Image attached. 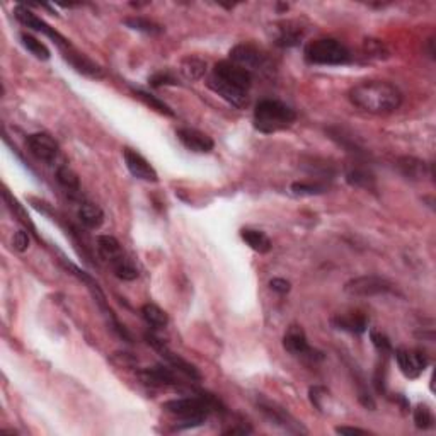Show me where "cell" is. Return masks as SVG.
<instances>
[{
	"label": "cell",
	"mask_w": 436,
	"mask_h": 436,
	"mask_svg": "<svg viewBox=\"0 0 436 436\" xmlns=\"http://www.w3.org/2000/svg\"><path fill=\"white\" fill-rule=\"evenodd\" d=\"M349 103L365 113L388 115L402 104V92L385 80H365L353 85L348 92Z\"/></svg>",
	"instance_id": "6da1fadb"
},
{
	"label": "cell",
	"mask_w": 436,
	"mask_h": 436,
	"mask_svg": "<svg viewBox=\"0 0 436 436\" xmlns=\"http://www.w3.org/2000/svg\"><path fill=\"white\" fill-rule=\"evenodd\" d=\"M251 85L253 73L230 60L218 62L208 78V87L235 108H244L247 104Z\"/></svg>",
	"instance_id": "7a4b0ae2"
},
{
	"label": "cell",
	"mask_w": 436,
	"mask_h": 436,
	"mask_svg": "<svg viewBox=\"0 0 436 436\" xmlns=\"http://www.w3.org/2000/svg\"><path fill=\"white\" fill-rule=\"evenodd\" d=\"M217 406H220L217 399L208 394H202L199 398L167 400V402H164L162 409H166L169 414L179 418L183 421L181 428H192L205 423L210 411Z\"/></svg>",
	"instance_id": "3957f363"
},
{
	"label": "cell",
	"mask_w": 436,
	"mask_h": 436,
	"mask_svg": "<svg viewBox=\"0 0 436 436\" xmlns=\"http://www.w3.org/2000/svg\"><path fill=\"white\" fill-rule=\"evenodd\" d=\"M295 120L297 113L290 106L276 99L259 101L254 109V128L265 135L292 127Z\"/></svg>",
	"instance_id": "277c9868"
},
{
	"label": "cell",
	"mask_w": 436,
	"mask_h": 436,
	"mask_svg": "<svg viewBox=\"0 0 436 436\" xmlns=\"http://www.w3.org/2000/svg\"><path fill=\"white\" fill-rule=\"evenodd\" d=\"M304 57L312 65L337 66L351 62V53L341 41L332 38H322L309 43L304 50Z\"/></svg>",
	"instance_id": "5b68a950"
},
{
	"label": "cell",
	"mask_w": 436,
	"mask_h": 436,
	"mask_svg": "<svg viewBox=\"0 0 436 436\" xmlns=\"http://www.w3.org/2000/svg\"><path fill=\"white\" fill-rule=\"evenodd\" d=\"M394 290V285L387 278L377 276V274H365L349 280L344 285V292L351 297H377L387 295Z\"/></svg>",
	"instance_id": "8992f818"
},
{
	"label": "cell",
	"mask_w": 436,
	"mask_h": 436,
	"mask_svg": "<svg viewBox=\"0 0 436 436\" xmlns=\"http://www.w3.org/2000/svg\"><path fill=\"white\" fill-rule=\"evenodd\" d=\"M14 15L22 26L29 27V29L38 31V33L46 34V36H48L50 39H53L55 45H57L60 50H64V53L69 52V50H72V45H70V43L66 41V39L62 36L60 33H57V31H55L52 26L46 24L43 19H39L36 14L31 13V10L27 9L26 6H22V3H19V6L14 7Z\"/></svg>",
	"instance_id": "52a82bcc"
},
{
	"label": "cell",
	"mask_w": 436,
	"mask_h": 436,
	"mask_svg": "<svg viewBox=\"0 0 436 436\" xmlns=\"http://www.w3.org/2000/svg\"><path fill=\"white\" fill-rule=\"evenodd\" d=\"M145 339H147V343L150 344L155 351L160 353V356H162V358L166 360L172 368H176L178 372L184 373L186 377H190L191 380H202V373L198 372V368H196L195 365H191L190 361L181 358V356L176 355L174 351H171L162 339H159V337H155L154 334H148V332L145 334Z\"/></svg>",
	"instance_id": "ba28073f"
},
{
	"label": "cell",
	"mask_w": 436,
	"mask_h": 436,
	"mask_svg": "<svg viewBox=\"0 0 436 436\" xmlns=\"http://www.w3.org/2000/svg\"><path fill=\"white\" fill-rule=\"evenodd\" d=\"M283 348H285L290 355L298 356V358H310V360L322 358V353L310 348L305 331L300 325H290L285 337H283Z\"/></svg>",
	"instance_id": "9c48e42d"
},
{
	"label": "cell",
	"mask_w": 436,
	"mask_h": 436,
	"mask_svg": "<svg viewBox=\"0 0 436 436\" xmlns=\"http://www.w3.org/2000/svg\"><path fill=\"white\" fill-rule=\"evenodd\" d=\"M258 407L266 418L269 419L271 424H276V426H281L283 430H286L288 433H307L305 428H302V424L293 419L292 416L288 414L283 407L276 406L274 402H269V400H258Z\"/></svg>",
	"instance_id": "30bf717a"
},
{
	"label": "cell",
	"mask_w": 436,
	"mask_h": 436,
	"mask_svg": "<svg viewBox=\"0 0 436 436\" xmlns=\"http://www.w3.org/2000/svg\"><path fill=\"white\" fill-rule=\"evenodd\" d=\"M395 360H398L400 372L407 379H418L424 372V368L428 367V356L424 355L421 349H395Z\"/></svg>",
	"instance_id": "8fae6325"
},
{
	"label": "cell",
	"mask_w": 436,
	"mask_h": 436,
	"mask_svg": "<svg viewBox=\"0 0 436 436\" xmlns=\"http://www.w3.org/2000/svg\"><path fill=\"white\" fill-rule=\"evenodd\" d=\"M26 143L31 154L46 164H53L58 159V154H60L58 143L46 133H33V135L27 136Z\"/></svg>",
	"instance_id": "7c38bea8"
},
{
	"label": "cell",
	"mask_w": 436,
	"mask_h": 436,
	"mask_svg": "<svg viewBox=\"0 0 436 436\" xmlns=\"http://www.w3.org/2000/svg\"><path fill=\"white\" fill-rule=\"evenodd\" d=\"M265 53L258 46L251 45V43H241V45L234 46L230 50V62L242 66V69L249 70L251 73H253V70L261 69L265 65Z\"/></svg>",
	"instance_id": "4fadbf2b"
},
{
	"label": "cell",
	"mask_w": 436,
	"mask_h": 436,
	"mask_svg": "<svg viewBox=\"0 0 436 436\" xmlns=\"http://www.w3.org/2000/svg\"><path fill=\"white\" fill-rule=\"evenodd\" d=\"M123 159L127 164L128 171L132 172V176H135L136 179L147 181V183H157L159 176H157L155 169L150 166L147 159L143 155H140L139 152L133 150V148L125 147L123 148Z\"/></svg>",
	"instance_id": "5bb4252c"
},
{
	"label": "cell",
	"mask_w": 436,
	"mask_h": 436,
	"mask_svg": "<svg viewBox=\"0 0 436 436\" xmlns=\"http://www.w3.org/2000/svg\"><path fill=\"white\" fill-rule=\"evenodd\" d=\"M176 135L188 150L196 152V154H210L215 147V141L211 140V136L196 128H179Z\"/></svg>",
	"instance_id": "9a60e30c"
},
{
	"label": "cell",
	"mask_w": 436,
	"mask_h": 436,
	"mask_svg": "<svg viewBox=\"0 0 436 436\" xmlns=\"http://www.w3.org/2000/svg\"><path fill=\"white\" fill-rule=\"evenodd\" d=\"M398 169L404 178L411 181H423L426 176H431V178H433V166H431V164H426L421 159H416V157L409 155L399 157Z\"/></svg>",
	"instance_id": "2e32d148"
},
{
	"label": "cell",
	"mask_w": 436,
	"mask_h": 436,
	"mask_svg": "<svg viewBox=\"0 0 436 436\" xmlns=\"http://www.w3.org/2000/svg\"><path fill=\"white\" fill-rule=\"evenodd\" d=\"M139 377L141 382L145 385H150V387H169V385L178 384L171 368L164 367V365H155L152 368L139 370Z\"/></svg>",
	"instance_id": "e0dca14e"
},
{
	"label": "cell",
	"mask_w": 436,
	"mask_h": 436,
	"mask_svg": "<svg viewBox=\"0 0 436 436\" xmlns=\"http://www.w3.org/2000/svg\"><path fill=\"white\" fill-rule=\"evenodd\" d=\"M65 60L69 62V64L72 65L73 69L77 70V72L84 73V76H87L90 78H103L104 77L103 66L97 65L96 62H92L90 58L85 57V55L76 52L73 48L69 50V52H65Z\"/></svg>",
	"instance_id": "ac0fdd59"
},
{
	"label": "cell",
	"mask_w": 436,
	"mask_h": 436,
	"mask_svg": "<svg viewBox=\"0 0 436 436\" xmlns=\"http://www.w3.org/2000/svg\"><path fill=\"white\" fill-rule=\"evenodd\" d=\"M97 249H99L101 258L106 259L111 265V268H115L120 262H123L125 259H128L125 256L120 242L115 237H111V235H99L97 237Z\"/></svg>",
	"instance_id": "d6986e66"
},
{
	"label": "cell",
	"mask_w": 436,
	"mask_h": 436,
	"mask_svg": "<svg viewBox=\"0 0 436 436\" xmlns=\"http://www.w3.org/2000/svg\"><path fill=\"white\" fill-rule=\"evenodd\" d=\"M331 324L339 331L351 334H363L368 329V319L363 314H339L332 317Z\"/></svg>",
	"instance_id": "ffe728a7"
},
{
	"label": "cell",
	"mask_w": 436,
	"mask_h": 436,
	"mask_svg": "<svg viewBox=\"0 0 436 436\" xmlns=\"http://www.w3.org/2000/svg\"><path fill=\"white\" fill-rule=\"evenodd\" d=\"M346 183L353 188H361V190L375 191L377 181L375 176L365 167H353L346 172Z\"/></svg>",
	"instance_id": "44dd1931"
},
{
	"label": "cell",
	"mask_w": 436,
	"mask_h": 436,
	"mask_svg": "<svg viewBox=\"0 0 436 436\" xmlns=\"http://www.w3.org/2000/svg\"><path fill=\"white\" fill-rule=\"evenodd\" d=\"M241 237H242V241H244L246 244L251 247V249L256 251V253H259V254H266V253H269L271 249H273V244H271L269 237L261 230L242 229Z\"/></svg>",
	"instance_id": "7402d4cb"
},
{
	"label": "cell",
	"mask_w": 436,
	"mask_h": 436,
	"mask_svg": "<svg viewBox=\"0 0 436 436\" xmlns=\"http://www.w3.org/2000/svg\"><path fill=\"white\" fill-rule=\"evenodd\" d=\"M78 220L84 223L87 229H99L104 222V213L99 206L94 203H82L78 208Z\"/></svg>",
	"instance_id": "603a6c76"
},
{
	"label": "cell",
	"mask_w": 436,
	"mask_h": 436,
	"mask_svg": "<svg viewBox=\"0 0 436 436\" xmlns=\"http://www.w3.org/2000/svg\"><path fill=\"white\" fill-rule=\"evenodd\" d=\"M123 24L129 27L133 31H140V33L145 34H152V36H157V34L164 33V27L157 22L150 21L147 17H140V15H132V17L123 19Z\"/></svg>",
	"instance_id": "cb8c5ba5"
},
{
	"label": "cell",
	"mask_w": 436,
	"mask_h": 436,
	"mask_svg": "<svg viewBox=\"0 0 436 436\" xmlns=\"http://www.w3.org/2000/svg\"><path fill=\"white\" fill-rule=\"evenodd\" d=\"M181 73L188 80H199L206 73V62L198 57H186L181 62Z\"/></svg>",
	"instance_id": "d4e9b609"
},
{
	"label": "cell",
	"mask_w": 436,
	"mask_h": 436,
	"mask_svg": "<svg viewBox=\"0 0 436 436\" xmlns=\"http://www.w3.org/2000/svg\"><path fill=\"white\" fill-rule=\"evenodd\" d=\"M141 317H143L148 325H152V328L155 329L166 328L169 322L167 314L155 304H145L143 307H141Z\"/></svg>",
	"instance_id": "484cf974"
},
{
	"label": "cell",
	"mask_w": 436,
	"mask_h": 436,
	"mask_svg": "<svg viewBox=\"0 0 436 436\" xmlns=\"http://www.w3.org/2000/svg\"><path fill=\"white\" fill-rule=\"evenodd\" d=\"M57 181L62 188H65L70 195H77L80 191V181L78 176L69 166H60L57 169Z\"/></svg>",
	"instance_id": "4316f807"
},
{
	"label": "cell",
	"mask_w": 436,
	"mask_h": 436,
	"mask_svg": "<svg viewBox=\"0 0 436 436\" xmlns=\"http://www.w3.org/2000/svg\"><path fill=\"white\" fill-rule=\"evenodd\" d=\"M21 43L24 45V48L27 50V52H29L31 55H34L38 60L46 62V60H50V57H52L48 46H46L45 43L39 41V39H36L34 36H31V34L22 33L21 34Z\"/></svg>",
	"instance_id": "83f0119b"
},
{
	"label": "cell",
	"mask_w": 436,
	"mask_h": 436,
	"mask_svg": "<svg viewBox=\"0 0 436 436\" xmlns=\"http://www.w3.org/2000/svg\"><path fill=\"white\" fill-rule=\"evenodd\" d=\"M133 94H135V97H139L141 103L147 104L150 109H155V111L160 113V115L174 116V111H172V109L169 108V106L164 103V101H160L159 97L154 96V94L145 92V90H141V89H135L133 90Z\"/></svg>",
	"instance_id": "f1b7e54d"
},
{
	"label": "cell",
	"mask_w": 436,
	"mask_h": 436,
	"mask_svg": "<svg viewBox=\"0 0 436 436\" xmlns=\"http://www.w3.org/2000/svg\"><path fill=\"white\" fill-rule=\"evenodd\" d=\"M302 39V31L298 27L286 24L280 27V34L276 38V45L281 46V48H292V46H297Z\"/></svg>",
	"instance_id": "f546056e"
},
{
	"label": "cell",
	"mask_w": 436,
	"mask_h": 436,
	"mask_svg": "<svg viewBox=\"0 0 436 436\" xmlns=\"http://www.w3.org/2000/svg\"><path fill=\"white\" fill-rule=\"evenodd\" d=\"M414 423L419 430H430L435 424L433 411L426 404H418L414 409Z\"/></svg>",
	"instance_id": "4dcf8cb0"
},
{
	"label": "cell",
	"mask_w": 436,
	"mask_h": 436,
	"mask_svg": "<svg viewBox=\"0 0 436 436\" xmlns=\"http://www.w3.org/2000/svg\"><path fill=\"white\" fill-rule=\"evenodd\" d=\"M293 195L297 196H317L328 191V186L322 183H293L292 184Z\"/></svg>",
	"instance_id": "1f68e13d"
},
{
	"label": "cell",
	"mask_w": 436,
	"mask_h": 436,
	"mask_svg": "<svg viewBox=\"0 0 436 436\" xmlns=\"http://www.w3.org/2000/svg\"><path fill=\"white\" fill-rule=\"evenodd\" d=\"M370 339H372V344L377 348V351H379V353H382V355H388V353H392L391 341H388V337L385 336L384 332L372 329V331H370Z\"/></svg>",
	"instance_id": "d6a6232c"
},
{
	"label": "cell",
	"mask_w": 436,
	"mask_h": 436,
	"mask_svg": "<svg viewBox=\"0 0 436 436\" xmlns=\"http://www.w3.org/2000/svg\"><path fill=\"white\" fill-rule=\"evenodd\" d=\"M152 87H162V85H178V78L172 76L171 72H157L148 78Z\"/></svg>",
	"instance_id": "836d02e7"
},
{
	"label": "cell",
	"mask_w": 436,
	"mask_h": 436,
	"mask_svg": "<svg viewBox=\"0 0 436 436\" xmlns=\"http://www.w3.org/2000/svg\"><path fill=\"white\" fill-rule=\"evenodd\" d=\"M13 246L17 253H24L29 247V234L26 230H17L13 239Z\"/></svg>",
	"instance_id": "e575fe53"
},
{
	"label": "cell",
	"mask_w": 436,
	"mask_h": 436,
	"mask_svg": "<svg viewBox=\"0 0 436 436\" xmlns=\"http://www.w3.org/2000/svg\"><path fill=\"white\" fill-rule=\"evenodd\" d=\"M269 288L273 290V292L285 295V293H288L290 290H292V285H290V281L283 280V278H273V280L269 281Z\"/></svg>",
	"instance_id": "d590c367"
},
{
	"label": "cell",
	"mask_w": 436,
	"mask_h": 436,
	"mask_svg": "<svg viewBox=\"0 0 436 436\" xmlns=\"http://www.w3.org/2000/svg\"><path fill=\"white\" fill-rule=\"evenodd\" d=\"M337 435H365L367 430H361V428H353V426H337L336 428Z\"/></svg>",
	"instance_id": "8d00e7d4"
},
{
	"label": "cell",
	"mask_w": 436,
	"mask_h": 436,
	"mask_svg": "<svg viewBox=\"0 0 436 436\" xmlns=\"http://www.w3.org/2000/svg\"><path fill=\"white\" fill-rule=\"evenodd\" d=\"M246 435V433H251V428H230V430L225 431V435Z\"/></svg>",
	"instance_id": "74e56055"
}]
</instances>
